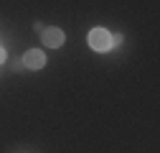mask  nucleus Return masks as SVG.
<instances>
[{
	"mask_svg": "<svg viewBox=\"0 0 160 153\" xmlns=\"http://www.w3.org/2000/svg\"><path fill=\"white\" fill-rule=\"evenodd\" d=\"M89 46L94 49V51H109L112 49V33L109 31H104V28H94L92 33H89Z\"/></svg>",
	"mask_w": 160,
	"mask_h": 153,
	"instance_id": "obj_1",
	"label": "nucleus"
},
{
	"mask_svg": "<svg viewBox=\"0 0 160 153\" xmlns=\"http://www.w3.org/2000/svg\"><path fill=\"white\" fill-rule=\"evenodd\" d=\"M5 56H8V54H5V49H3V46H0V64H3V61H5Z\"/></svg>",
	"mask_w": 160,
	"mask_h": 153,
	"instance_id": "obj_4",
	"label": "nucleus"
},
{
	"mask_svg": "<svg viewBox=\"0 0 160 153\" xmlns=\"http://www.w3.org/2000/svg\"><path fill=\"white\" fill-rule=\"evenodd\" d=\"M23 64H26L28 69H43V66H46V54H43L41 49H31V51H26V56H23Z\"/></svg>",
	"mask_w": 160,
	"mask_h": 153,
	"instance_id": "obj_3",
	"label": "nucleus"
},
{
	"mask_svg": "<svg viewBox=\"0 0 160 153\" xmlns=\"http://www.w3.org/2000/svg\"><path fill=\"white\" fill-rule=\"evenodd\" d=\"M43 44L46 46H51V49H58V46H64V41H66V36H64V31L61 28H43Z\"/></svg>",
	"mask_w": 160,
	"mask_h": 153,
	"instance_id": "obj_2",
	"label": "nucleus"
}]
</instances>
